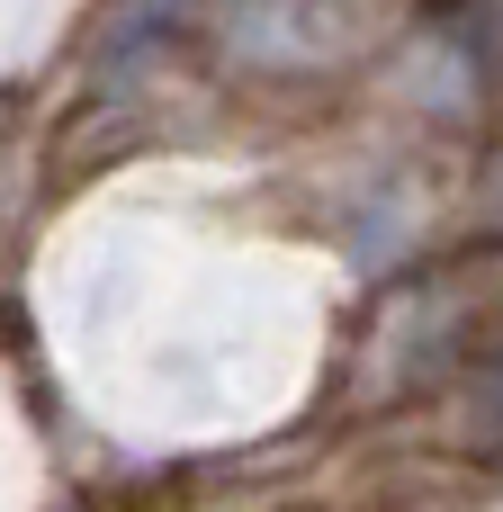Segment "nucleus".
Here are the masks:
<instances>
[{"instance_id": "1", "label": "nucleus", "mask_w": 503, "mask_h": 512, "mask_svg": "<svg viewBox=\"0 0 503 512\" xmlns=\"http://www.w3.org/2000/svg\"><path fill=\"white\" fill-rule=\"evenodd\" d=\"M503 243H486V261H450V270H423L414 288H396L378 315H369V342L387 360V396H441L486 342L503 333Z\"/></svg>"}, {"instance_id": "2", "label": "nucleus", "mask_w": 503, "mask_h": 512, "mask_svg": "<svg viewBox=\"0 0 503 512\" xmlns=\"http://www.w3.org/2000/svg\"><path fill=\"white\" fill-rule=\"evenodd\" d=\"M441 396H450V450L503 468V333L450 378V387H441Z\"/></svg>"}]
</instances>
